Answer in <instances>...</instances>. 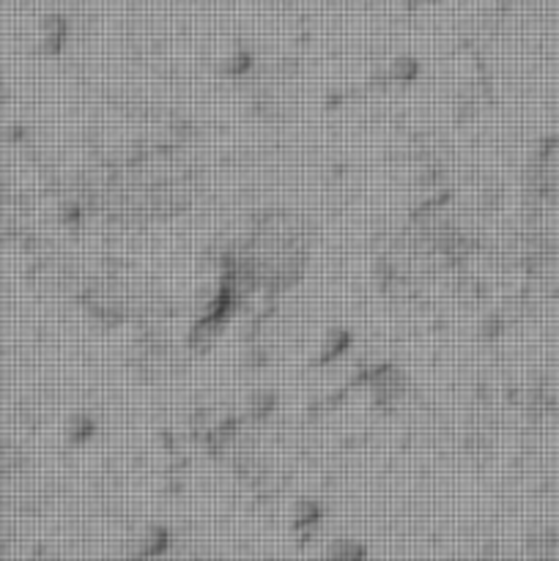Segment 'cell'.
<instances>
[{
    "instance_id": "cell-1",
    "label": "cell",
    "mask_w": 559,
    "mask_h": 561,
    "mask_svg": "<svg viewBox=\"0 0 559 561\" xmlns=\"http://www.w3.org/2000/svg\"><path fill=\"white\" fill-rule=\"evenodd\" d=\"M532 186L546 203L559 208V135L548 137L532 162Z\"/></svg>"
},
{
    "instance_id": "cell-2",
    "label": "cell",
    "mask_w": 559,
    "mask_h": 561,
    "mask_svg": "<svg viewBox=\"0 0 559 561\" xmlns=\"http://www.w3.org/2000/svg\"><path fill=\"white\" fill-rule=\"evenodd\" d=\"M400 3H406V5H420V3H431V0H400Z\"/></svg>"
}]
</instances>
